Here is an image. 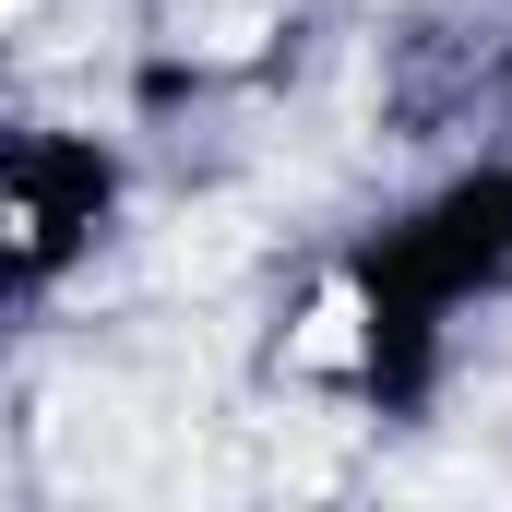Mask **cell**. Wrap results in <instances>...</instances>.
Here are the masks:
<instances>
[{
    "label": "cell",
    "instance_id": "cell-2",
    "mask_svg": "<svg viewBox=\"0 0 512 512\" xmlns=\"http://www.w3.org/2000/svg\"><path fill=\"white\" fill-rule=\"evenodd\" d=\"M36 12H48V0H0V36H24V24H36Z\"/></svg>",
    "mask_w": 512,
    "mask_h": 512
},
{
    "label": "cell",
    "instance_id": "cell-1",
    "mask_svg": "<svg viewBox=\"0 0 512 512\" xmlns=\"http://www.w3.org/2000/svg\"><path fill=\"white\" fill-rule=\"evenodd\" d=\"M286 358H298V370H358V358H370V334H358V298L334 286V298H322V310L286 334Z\"/></svg>",
    "mask_w": 512,
    "mask_h": 512
}]
</instances>
